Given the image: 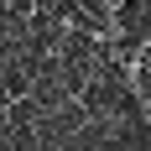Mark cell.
I'll return each instance as SVG.
<instances>
[{"label": "cell", "mask_w": 151, "mask_h": 151, "mask_svg": "<svg viewBox=\"0 0 151 151\" xmlns=\"http://www.w3.org/2000/svg\"><path fill=\"white\" fill-rule=\"evenodd\" d=\"M104 11H125V0H104Z\"/></svg>", "instance_id": "obj_1"}]
</instances>
